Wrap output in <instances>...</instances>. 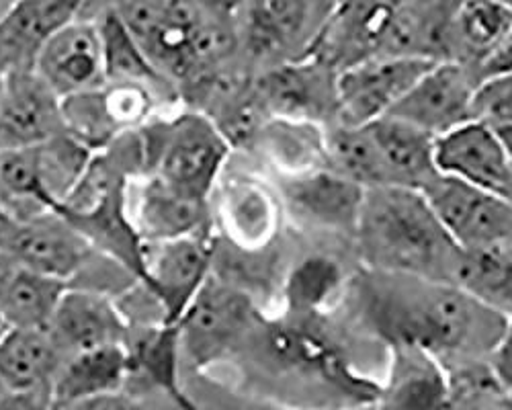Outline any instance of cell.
Returning a JSON list of instances; mask_svg holds the SVG:
<instances>
[{
  "label": "cell",
  "instance_id": "obj_5",
  "mask_svg": "<svg viewBox=\"0 0 512 410\" xmlns=\"http://www.w3.org/2000/svg\"><path fill=\"white\" fill-rule=\"evenodd\" d=\"M435 62L420 56H369L345 66L334 80L340 123L367 126L386 115Z\"/></svg>",
  "mask_w": 512,
  "mask_h": 410
},
{
  "label": "cell",
  "instance_id": "obj_38",
  "mask_svg": "<svg viewBox=\"0 0 512 410\" xmlns=\"http://www.w3.org/2000/svg\"><path fill=\"white\" fill-rule=\"evenodd\" d=\"M494 3H498V5H502V7L512 11V0H494Z\"/></svg>",
  "mask_w": 512,
  "mask_h": 410
},
{
  "label": "cell",
  "instance_id": "obj_20",
  "mask_svg": "<svg viewBox=\"0 0 512 410\" xmlns=\"http://www.w3.org/2000/svg\"><path fill=\"white\" fill-rule=\"evenodd\" d=\"M386 162L394 185L420 189L439 171L435 167V136L412 123L381 115L365 126Z\"/></svg>",
  "mask_w": 512,
  "mask_h": 410
},
{
  "label": "cell",
  "instance_id": "obj_11",
  "mask_svg": "<svg viewBox=\"0 0 512 410\" xmlns=\"http://www.w3.org/2000/svg\"><path fill=\"white\" fill-rule=\"evenodd\" d=\"M130 378V357L125 345H105L80 351L62 363L52 384V408L134 406L125 392Z\"/></svg>",
  "mask_w": 512,
  "mask_h": 410
},
{
  "label": "cell",
  "instance_id": "obj_36",
  "mask_svg": "<svg viewBox=\"0 0 512 410\" xmlns=\"http://www.w3.org/2000/svg\"><path fill=\"white\" fill-rule=\"evenodd\" d=\"M9 322H7V318H5V314H3V310H0V339H3V335L9 331Z\"/></svg>",
  "mask_w": 512,
  "mask_h": 410
},
{
  "label": "cell",
  "instance_id": "obj_35",
  "mask_svg": "<svg viewBox=\"0 0 512 410\" xmlns=\"http://www.w3.org/2000/svg\"><path fill=\"white\" fill-rule=\"evenodd\" d=\"M17 218L5 208L3 203H0V242H3V238L9 234V230L15 226Z\"/></svg>",
  "mask_w": 512,
  "mask_h": 410
},
{
  "label": "cell",
  "instance_id": "obj_30",
  "mask_svg": "<svg viewBox=\"0 0 512 410\" xmlns=\"http://www.w3.org/2000/svg\"><path fill=\"white\" fill-rule=\"evenodd\" d=\"M447 406L504 408L512 406V398L498 382L492 365H472L447 378Z\"/></svg>",
  "mask_w": 512,
  "mask_h": 410
},
{
  "label": "cell",
  "instance_id": "obj_8",
  "mask_svg": "<svg viewBox=\"0 0 512 410\" xmlns=\"http://www.w3.org/2000/svg\"><path fill=\"white\" fill-rule=\"evenodd\" d=\"M0 251L17 265L58 277L68 285L97 253L58 212L17 220L0 242Z\"/></svg>",
  "mask_w": 512,
  "mask_h": 410
},
{
  "label": "cell",
  "instance_id": "obj_33",
  "mask_svg": "<svg viewBox=\"0 0 512 410\" xmlns=\"http://www.w3.org/2000/svg\"><path fill=\"white\" fill-rule=\"evenodd\" d=\"M195 3L209 15L228 17V15L236 13L238 9H242L248 0H195Z\"/></svg>",
  "mask_w": 512,
  "mask_h": 410
},
{
  "label": "cell",
  "instance_id": "obj_31",
  "mask_svg": "<svg viewBox=\"0 0 512 410\" xmlns=\"http://www.w3.org/2000/svg\"><path fill=\"white\" fill-rule=\"evenodd\" d=\"M472 119H480L488 126H506L512 123V70L486 76L478 82Z\"/></svg>",
  "mask_w": 512,
  "mask_h": 410
},
{
  "label": "cell",
  "instance_id": "obj_24",
  "mask_svg": "<svg viewBox=\"0 0 512 410\" xmlns=\"http://www.w3.org/2000/svg\"><path fill=\"white\" fill-rule=\"evenodd\" d=\"M326 150L332 169L357 181L365 189L394 185L386 162H383L379 148L365 126L340 123L328 134Z\"/></svg>",
  "mask_w": 512,
  "mask_h": 410
},
{
  "label": "cell",
  "instance_id": "obj_18",
  "mask_svg": "<svg viewBox=\"0 0 512 410\" xmlns=\"http://www.w3.org/2000/svg\"><path fill=\"white\" fill-rule=\"evenodd\" d=\"M138 181L136 205L130 208V214L144 242L199 234L205 228V195L170 183L158 173L140 175Z\"/></svg>",
  "mask_w": 512,
  "mask_h": 410
},
{
  "label": "cell",
  "instance_id": "obj_19",
  "mask_svg": "<svg viewBox=\"0 0 512 410\" xmlns=\"http://www.w3.org/2000/svg\"><path fill=\"white\" fill-rule=\"evenodd\" d=\"M283 193L302 220L334 230H357L367 189L332 169L297 177L283 185Z\"/></svg>",
  "mask_w": 512,
  "mask_h": 410
},
{
  "label": "cell",
  "instance_id": "obj_13",
  "mask_svg": "<svg viewBox=\"0 0 512 410\" xmlns=\"http://www.w3.org/2000/svg\"><path fill=\"white\" fill-rule=\"evenodd\" d=\"M33 70L60 99L101 87L107 76L97 21L76 17L54 31L39 50Z\"/></svg>",
  "mask_w": 512,
  "mask_h": 410
},
{
  "label": "cell",
  "instance_id": "obj_1",
  "mask_svg": "<svg viewBox=\"0 0 512 410\" xmlns=\"http://www.w3.org/2000/svg\"><path fill=\"white\" fill-rule=\"evenodd\" d=\"M357 232L375 267L451 283L459 246L445 232L420 189L369 187Z\"/></svg>",
  "mask_w": 512,
  "mask_h": 410
},
{
  "label": "cell",
  "instance_id": "obj_32",
  "mask_svg": "<svg viewBox=\"0 0 512 410\" xmlns=\"http://www.w3.org/2000/svg\"><path fill=\"white\" fill-rule=\"evenodd\" d=\"M492 369H494L498 382L502 384V388L512 398V326L504 328L502 337L498 339V343L494 347Z\"/></svg>",
  "mask_w": 512,
  "mask_h": 410
},
{
  "label": "cell",
  "instance_id": "obj_34",
  "mask_svg": "<svg viewBox=\"0 0 512 410\" xmlns=\"http://www.w3.org/2000/svg\"><path fill=\"white\" fill-rule=\"evenodd\" d=\"M492 128H494V132H496V136H498V140H500V144H502V148H504V152H506V156L512 164V123H506V126H492Z\"/></svg>",
  "mask_w": 512,
  "mask_h": 410
},
{
  "label": "cell",
  "instance_id": "obj_15",
  "mask_svg": "<svg viewBox=\"0 0 512 410\" xmlns=\"http://www.w3.org/2000/svg\"><path fill=\"white\" fill-rule=\"evenodd\" d=\"M130 378L125 392L134 400L148 392H164L181 406H193L181 388V328L179 322L132 324L125 337Z\"/></svg>",
  "mask_w": 512,
  "mask_h": 410
},
{
  "label": "cell",
  "instance_id": "obj_37",
  "mask_svg": "<svg viewBox=\"0 0 512 410\" xmlns=\"http://www.w3.org/2000/svg\"><path fill=\"white\" fill-rule=\"evenodd\" d=\"M15 3V0H0V17H3L7 13V9Z\"/></svg>",
  "mask_w": 512,
  "mask_h": 410
},
{
  "label": "cell",
  "instance_id": "obj_28",
  "mask_svg": "<svg viewBox=\"0 0 512 410\" xmlns=\"http://www.w3.org/2000/svg\"><path fill=\"white\" fill-rule=\"evenodd\" d=\"M512 27V11L494 0H459L453 37L486 56Z\"/></svg>",
  "mask_w": 512,
  "mask_h": 410
},
{
  "label": "cell",
  "instance_id": "obj_9",
  "mask_svg": "<svg viewBox=\"0 0 512 410\" xmlns=\"http://www.w3.org/2000/svg\"><path fill=\"white\" fill-rule=\"evenodd\" d=\"M476 87L474 74L465 66L437 60L386 115L400 117L437 138L472 119Z\"/></svg>",
  "mask_w": 512,
  "mask_h": 410
},
{
  "label": "cell",
  "instance_id": "obj_3",
  "mask_svg": "<svg viewBox=\"0 0 512 410\" xmlns=\"http://www.w3.org/2000/svg\"><path fill=\"white\" fill-rule=\"evenodd\" d=\"M459 249H502L512 242V201L437 173L420 187Z\"/></svg>",
  "mask_w": 512,
  "mask_h": 410
},
{
  "label": "cell",
  "instance_id": "obj_17",
  "mask_svg": "<svg viewBox=\"0 0 512 410\" xmlns=\"http://www.w3.org/2000/svg\"><path fill=\"white\" fill-rule=\"evenodd\" d=\"M130 183L109 191L89 208H56L54 212L66 218L97 253L117 261L142 281L146 271V242L136 230L130 214V201H127Z\"/></svg>",
  "mask_w": 512,
  "mask_h": 410
},
{
  "label": "cell",
  "instance_id": "obj_29",
  "mask_svg": "<svg viewBox=\"0 0 512 410\" xmlns=\"http://www.w3.org/2000/svg\"><path fill=\"white\" fill-rule=\"evenodd\" d=\"M340 267L326 257H310L297 265L285 287V298L293 312H316L336 292Z\"/></svg>",
  "mask_w": 512,
  "mask_h": 410
},
{
  "label": "cell",
  "instance_id": "obj_21",
  "mask_svg": "<svg viewBox=\"0 0 512 410\" xmlns=\"http://www.w3.org/2000/svg\"><path fill=\"white\" fill-rule=\"evenodd\" d=\"M66 290V281L17 265L0 292V310L11 328H48Z\"/></svg>",
  "mask_w": 512,
  "mask_h": 410
},
{
  "label": "cell",
  "instance_id": "obj_7",
  "mask_svg": "<svg viewBox=\"0 0 512 410\" xmlns=\"http://www.w3.org/2000/svg\"><path fill=\"white\" fill-rule=\"evenodd\" d=\"M250 300L234 287L207 279L179 320L181 347L201 367L218 361L250 324Z\"/></svg>",
  "mask_w": 512,
  "mask_h": 410
},
{
  "label": "cell",
  "instance_id": "obj_10",
  "mask_svg": "<svg viewBox=\"0 0 512 410\" xmlns=\"http://www.w3.org/2000/svg\"><path fill=\"white\" fill-rule=\"evenodd\" d=\"M435 167L443 175L512 201V164L494 128L480 119H467L437 136Z\"/></svg>",
  "mask_w": 512,
  "mask_h": 410
},
{
  "label": "cell",
  "instance_id": "obj_27",
  "mask_svg": "<svg viewBox=\"0 0 512 410\" xmlns=\"http://www.w3.org/2000/svg\"><path fill=\"white\" fill-rule=\"evenodd\" d=\"M322 82L324 76L318 66H287L271 72L263 80L261 97L281 113L302 115L320 109Z\"/></svg>",
  "mask_w": 512,
  "mask_h": 410
},
{
  "label": "cell",
  "instance_id": "obj_22",
  "mask_svg": "<svg viewBox=\"0 0 512 410\" xmlns=\"http://www.w3.org/2000/svg\"><path fill=\"white\" fill-rule=\"evenodd\" d=\"M451 283L480 304L512 314V259L502 249H459Z\"/></svg>",
  "mask_w": 512,
  "mask_h": 410
},
{
  "label": "cell",
  "instance_id": "obj_12",
  "mask_svg": "<svg viewBox=\"0 0 512 410\" xmlns=\"http://www.w3.org/2000/svg\"><path fill=\"white\" fill-rule=\"evenodd\" d=\"M64 130L62 99L35 70L0 76V150L25 148Z\"/></svg>",
  "mask_w": 512,
  "mask_h": 410
},
{
  "label": "cell",
  "instance_id": "obj_26",
  "mask_svg": "<svg viewBox=\"0 0 512 410\" xmlns=\"http://www.w3.org/2000/svg\"><path fill=\"white\" fill-rule=\"evenodd\" d=\"M406 343V341H404ZM410 363H404L396 378L394 390L388 394L394 406H447V378L429 359V349L416 343H406Z\"/></svg>",
  "mask_w": 512,
  "mask_h": 410
},
{
  "label": "cell",
  "instance_id": "obj_4",
  "mask_svg": "<svg viewBox=\"0 0 512 410\" xmlns=\"http://www.w3.org/2000/svg\"><path fill=\"white\" fill-rule=\"evenodd\" d=\"M494 312L455 283L431 281L418 302L402 308L396 318V331L406 343H416L429 351H459L474 343L476 331H484L478 326H484L486 316Z\"/></svg>",
  "mask_w": 512,
  "mask_h": 410
},
{
  "label": "cell",
  "instance_id": "obj_25",
  "mask_svg": "<svg viewBox=\"0 0 512 410\" xmlns=\"http://www.w3.org/2000/svg\"><path fill=\"white\" fill-rule=\"evenodd\" d=\"M246 33L256 54H275L302 33L310 0H248Z\"/></svg>",
  "mask_w": 512,
  "mask_h": 410
},
{
  "label": "cell",
  "instance_id": "obj_14",
  "mask_svg": "<svg viewBox=\"0 0 512 410\" xmlns=\"http://www.w3.org/2000/svg\"><path fill=\"white\" fill-rule=\"evenodd\" d=\"M64 361L48 328H9L0 339V386L29 408H52V384Z\"/></svg>",
  "mask_w": 512,
  "mask_h": 410
},
{
  "label": "cell",
  "instance_id": "obj_6",
  "mask_svg": "<svg viewBox=\"0 0 512 410\" xmlns=\"http://www.w3.org/2000/svg\"><path fill=\"white\" fill-rule=\"evenodd\" d=\"M213 246L199 232L160 242H146L142 283L156 298L164 320L179 322L209 279Z\"/></svg>",
  "mask_w": 512,
  "mask_h": 410
},
{
  "label": "cell",
  "instance_id": "obj_2",
  "mask_svg": "<svg viewBox=\"0 0 512 410\" xmlns=\"http://www.w3.org/2000/svg\"><path fill=\"white\" fill-rule=\"evenodd\" d=\"M140 136L146 173H158L170 183L205 197L230 152V142L218 123L201 113H183L168 121H146Z\"/></svg>",
  "mask_w": 512,
  "mask_h": 410
},
{
  "label": "cell",
  "instance_id": "obj_23",
  "mask_svg": "<svg viewBox=\"0 0 512 410\" xmlns=\"http://www.w3.org/2000/svg\"><path fill=\"white\" fill-rule=\"evenodd\" d=\"M101 33L103 44V60H105V76L107 80H125L140 82L154 91L168 89V78L152 64L140 41L134 37L115 11V7H107L95 19Z\"/></svg>",
  "mask_w": 512,
  "mask_h": 410
},
{
  "label": "cell",
  "instance_id": "obj_16",
  "mask_svg": "<svg viewBox=\"0 0 512 410\" xmlns=\"http://www.w3.org/2000/svg\"><path fill=\"white\" fill-rule=\"evenodd\" d=\"M48 331L62 353L70 357L80 351L125 343L130 324L113 296L68 285Z\"/></svg>",
  "mask_w": 512,
  "mask_h": 410
}]
</instances>
